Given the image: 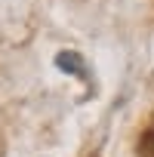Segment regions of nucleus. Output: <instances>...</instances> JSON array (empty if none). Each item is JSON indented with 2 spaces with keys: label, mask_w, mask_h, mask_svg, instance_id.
I'll return each mask as SVG.
<instances>
[{
  "label": "nucleus",
  "mask_w": 154,
  "mask_h": 157,
  "mask_svg": "<svg viewBox=\"0 0 154 157\" xmlns=\"http://www.w3.org/2000/svg\"><path fill=\"white\" fill-rule=\"evenodd\" d=\"M59 68L62 71H71V74H83V65H80V56L77 52H59Z\"/></svg>",
  "instance_id": "nucleus-1"
}]
</instances>
